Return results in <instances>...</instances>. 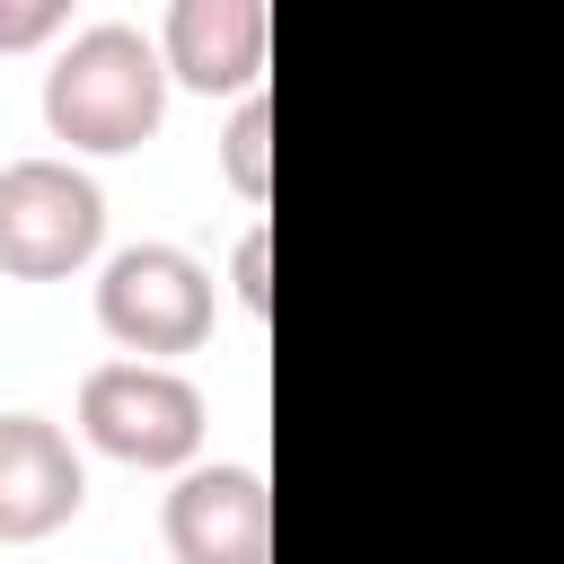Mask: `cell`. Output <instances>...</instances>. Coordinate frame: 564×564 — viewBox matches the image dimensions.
<instances>
[{
  "label": "cell",
  "instance_id": "52a82bcc",
  "mask_svg": "<svg viewBox=\"0 0 564 564\" xmlns=\"http://www.w3.org/2000/svg\"><path fill=\"white\" fill-rule=\"evenodd\" d=\"M88 502V467L62 423L44 414H0V546H35L70 529Z\"/></svg>",
  "mask_w": 564,
  "mask_h": 564
},
{
  "label": "cell",
  "instance_id": "277c9868",
  "mask_svg": "<svg viewBox=\"0 0 564 564\" xmlns=\"http://www.w3.org/2000/svg\"><path fill=\"white\" fill-rule=\"evenodd\" d=\"M212 273L185 256V247H159V238H141V247H115L106 256V273H97V326L123 344V352H141V361H167V352H194L203 335H212Z\"/></svg>",
  "mask_w": 564,
  "mask_h": 564
},
{
  "label": "cell",
  "instance_id": "6da1fadb",
  "mask_svg": "<svg viewBox=\"0 0 564 564\" xmlns=\"http://www.w3.org/2000/svg\"><path fill=\"white\" fill-rule=\"evenodd\" d=\"M167 88L176 79H167L159 44L141 26H123V18H97L44 70V132L88 150V159H123L167 123Z\"/></svg>",
  "mask_w": 564,
  "mask_h": 564
},
{
  "label": "cell",
  "instance_id": "ba28073f",
  "mask_svg": "<svg viewBox=\"0 0 564 564\" xmlns=\"http://www.w3.org/2000/svg\"><path fill=\"white\" fill-rule=\"evenodd\" d=\"M220 176H229L247 203L273 194V97H264V88L238 97V115H229V132H220Z\"/></svg>",
  "mask_w": 564,
  "mask_h": 564
},
{
  "label": "cell",
  "instance_id": "30bf717a",
  "mask_svg": "<svg viewBox=\"0 0 564 564\" xmlns=\"http://www.w3.org/2000/svg\"><path fill=\"white\" fill-rule=\"evenodd\" d=\"M229 282H238V308H247V317H273V229H247V238H238Z\"/></svg>",
  "mask_w": 564,
  "mask_h": 564
},
{
  "label": "cell",
  "instance_id": "9c48e42d",
  "mask_svg": "<svg viewBox=\"0 0 564 564\" xmlns=\"http://www.w3.org/2000/svg\"><path fill=\"white\" fill-rule=\"evenodd\" d=\"M70 26V0H0V53H44Z\"/></svg>",
  "mask_w": 564,
  "mask_h": 564
},
{
  "label": "cell",
  "instance_id": "8992f818",
  "mask_svg": "<svg viewBox=\"0 0 564 564\" xmlns=\"http://www.w3.org/2000/svg\"><path fill=\"white\" fill-rule=\"evenodd\" d=\"M264 44H273V9L264 0H167V26H159L167 79L194 88V97L264 88Z\"/></svg>",
  "mask_w": 564,
  "mask_h": 564
},
{
  "label": "cell",
  "instance_id": "5b68a950",
  "mask_svg": "<svg viewBox=\"0 0 564 564\" xmlns=\"http://www.w3.org/2000/svg\"><path fill=\"white\" fill-rule=\"evenodd\" d=\"M159 529H167L176 564H273V485L256 467L194 458V467H176Z\"/></svg>",
  "mask_w": 564,
  "mask_h": 564
},
{
  "label": "cell",
  "instance_id": "7a4b0ae2",
  "mask_svg": "<svg viewBox=\"0 0 564 564\" xmlns=\"http://www.w3.org/2000/svg\"><path fill=\"white\" fill-rule=\"evenodd\" d=\"M203 432H212V405L185 370L167 361H97L79 379V441L115 467H150V476H176L203 458Z\"/></svg>",
  "mask_w": 564,
  "mask_h": 564
},
{
  "label": "cell",
  "instance_id": "3957f363",
  "mask_svg": "<svg viewBox=\"0 0 564 564\" xmlns=\"http://www.w3.org/2000/svg\"><path fill=\"white\" fill-rule=\"evenodd\" d=\"M106 247V194L70 159H9L0 167V273L9 282H62L97 264Z\"/></svg>",
  "mask_w": 564,
  "mask_h": 564
}]
</instances>
